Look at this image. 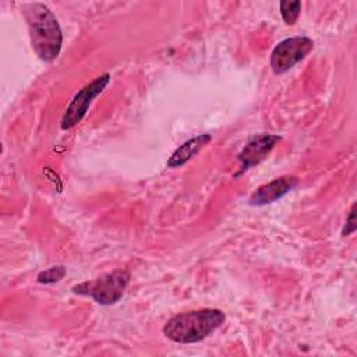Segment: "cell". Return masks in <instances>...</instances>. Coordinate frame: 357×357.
Segmentation results:
<instances>
[{"instance_id": "obj_4", "label": "cell", "mask_w": 357, "mask_h": 357, "mask_svg": "<svg viewBox=\"0 0 357 357\" xmlns=\"http://www.w3.org/2000/svg\"><path fill=\"white\" fill-rule=\"evenodd\" d=\"M314 49L307 36H293L279 42L271 53V67L275 74H283L301 61Z\"/></svg>"}, {"instance_id": "obj_8", "label": "cell", "mask_w": 357, "mask_h": 357, "mask_svg": "<svg viewBox=\"0 0 357 357\" xmlns=\"http://www.w3.org/2000/svg\"><path fill=\"white\" fill-rule=\"evenodd\" d=\"M212 137L209 134H201L197 135L185 142H183L169 158L167 160V167H180L185 165L190 159H192L205 145L211 142Z\"/></svg>"}, {"instance_id": "obj_6", "label": "cell", "mask_w": 357, "mask_h": 357, "mask_svg": "<svg viewBox=\"0 0 357 357\" xmlns=\"http://www.w3.org/2000/svg\"><path fill=\"white\" fill-rule=\"evenodd\" d=\"M279 141H280V137L273 134H257L251 137L245 144V146L238 153V160L241 163L240 173L261 163Z\"/></svg>"}, {"instance_id": "obj_1", "label": "cell", "mask_w": 357, "mask_h": 357, "mask_svg": "<svg viewBox=\"0 0 357 357\" xmlns=\"http://www.w3.org/2000/svg\"><path fill=\"white\" fill-rule=\"evenodd\" d=\"M22 14L26 21L31 43L43 61L54 60L61 49L63 35L57 18L42 3H29L22 6Z\"/></svg>"}, {"instance_id": "obj_5", "label": "cell", "mask_w": 357, "mask_h": 357, "mask_svg": "<svg viewBox=\"0 0 357 357\" xmlns=\"http://www.w3.org/2000/svg\"><path fill=\"white\" fill-rule=\"evenodd\" d=\"M109 81H110V74L109 73L102 74V75L96 77L93 81H91L89 84H86L79 92L75 93V96L67 106L66 113L61 119L60 126L63 130H70L82 120V117L86 114L88 107L91 106L92 100L99 93H102V91L106 88Z\"/></svg>"}, {"instance_id": "obj_2", "label": "cell", "mask_w": 357, "mask_h": 357, "mask_svg": "<svg viewBox=\"0 0 357 357\" xmlns=\"http://www.w3.org/2000/svg\"><path fill=\"white\" fill-rule=\"evenodd\" d=\"M225 319V312L216 308L194 310L170 318L163 326V333L176 343H198L220 328Z\"/></svg>"}, {"instance_id": "obj_10", "label": "cell", "mask_w": 357, "mask_h": 357, "mask_svg": "<svg viewBox=\"0 0 357 357\" xmlns=\"http://www.w3.org/2000/svg\"><path fill=\"white\" fill-rule=\"evenodd\" d=\"M66 275V268L59 265V266H52L46 271H42L36 280L42 284H50V283H56V282H60Z\"/></svg>"}, {"instance_id": "obj_3", "label": "cell", "mask_w": 357, "mask_h": 357, "mask_svg": "<svg viewBox=\"0 0 357 357\" xmlns=\"http://www.w3.org/2000/svg\"><path fill=\"white\" fill-rule=\"evenodd\" d=\"M130 272L126 269L105 273L93 280L82 282L73 287L75 294L93 298L98 304L112 305L116 304L124 294L130 283Z\"/></svg>"}, {"instance_id": "obj_11", "label": "cell", "mask_w": 357, "mask_h": 357, "mask_svg": "<svg viewBox=\"0 0 357 357\" xmlns=\"http://www.w3.org/2000/svg\"><path fill=\"white\" fill-rule=\"evenodd\" d=\"M356 204L351 206V209H350V213H349V216H347V220H346V225H344V227H343V230H342V236H349V234H351L354 230H356Z\"/></svg>"}, {"instance_id": "obj_9", "label": "cell", "mask_w": 357, "mask_h": 357, "mask_svg": "<svg viewBox=\"0 0 357 357\" xmlns=\"http://www.w3.org/2000/svg\"><path fill=\"white\" fill-rule=\"evenodd\" d=\"M279 8H280V14L283 21L287 25H293L301 11V3L300 1H280L279 3Z\"/></svg>"}, {"instance_id": "obj_7", "label": "cell", "mask_w": 357, "mask_h": 357, "mask_svg": "<svg viewBox=\"0 0 357 357\" xmlns=\"http://www.w3.org/2000/svg\"><path fill=\"white\" fill-rule=\"evenodd\" d=\"M298 184L294 176H282L261 187H258L250 197V204L255 206L266 205L282 198L284 194L291 191Z\"/></svg>"}]
</instances>
